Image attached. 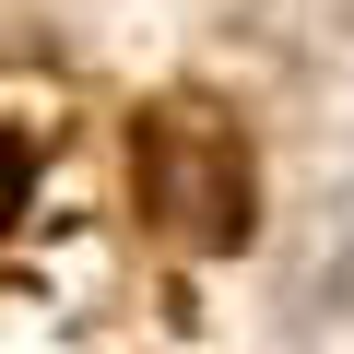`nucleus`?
<instances>
[{
	"label": "nucleus",
	"mask_w": 354,
	"mask_h": 354,
	"mask_svg": "<svg viewBox=\"0 0 354 354\" xmlns=\"http://www.w3.org/2000/svg\"><path fill=\"white\" fill-rule=\"evenodd\" d=\"M142 201L189 236V248H225L236 225H248V153L213 130V118H153L142 130Z\"/></svg>",
	"instance_id": "1"
},
{
	"label": "nucleus",
	"mask_w": 354,
	"mask_h": 354,
	"mask_svg": "<svg viewBox=\"0 0 354 354\" xmlns=\"http://www.w3.org/2000/svg\"><path fill=\"white\" fill-rule=\"evenodd\" d=\"M12 213H24V142L0 130V225H12Z\"/></svg>",
	"instance_id": "2"
}]
</instances>
